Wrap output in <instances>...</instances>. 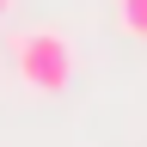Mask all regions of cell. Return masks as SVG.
I'll list each match as a JSON object with an SVG mask.
<instances>
[{
  "instance_id": "6da1fadb",
  "label": "cell",
  "mask_w": 147,
  "mask_h": 147,
  "mask_svg": "<svg viewBox=\"0 0 147 147\" xmlns=\"http://www.w3.org/2000/svg\"><path fill=\"white\" fill-rule=\"evenodd\" d=\"M12 67H18V80L31 92L55 98V92H67V80H74V43L61 31H25L12 43Z\"/></svg>"
},
{
  "instance_id": "7a4b0ae2",
  "label": "cell",
  "mask_w": 147,
  "mask_h": 147,
  "mask_svg": "<svg viewBox=\"0 0 147 147\" xmlns=\"http://www.w3.org/2000/svg\"><path fill=\"white\" fill-rule=\"evenodd\" d=\"M117 25L135 37V43H147V0H117Z\"/></svg>"
},
{
  "instance_id": "3957f363",
  "label": "cell",
  "mask_w": 147,
  "mask_h": 147,
  "mask_svg": "<svg viewBox=\"0 0 147 147\" xmlns=\"http://www.w3.org/2000/svg\"><path fill=\"white\" fill-rule=\"evenodd\" d=\"M6 6H12V0H0V18H6Z\"/></svg>"
}]
</instances>
